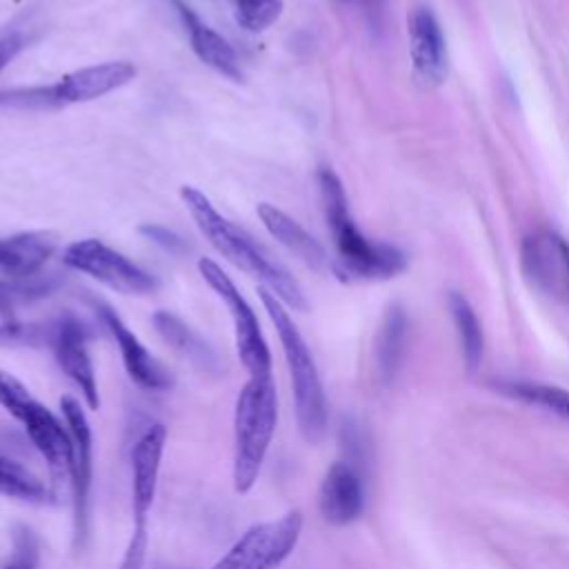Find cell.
I'll return each mask as SVG.
<instances>
[{
	"label": "cell",
	"mask_w": 569,
	"mask_h": 569,
	"mask_svg": "<svg viewBox=\"0 0 569 569\" xmlns=\"http://www.w3.org/2000/svg\"><path fill=\"white\" fill-rule=\"evenodd\" d=\"M233 2V18L236 22L249 31L260 33L269 29L284 9L282 0H231Z\"/></svg>",
	"instance_id": "cell-26"
},
{
	"label": "cell",
	"mask_w": 569,
	"mask_h": 569,
	"mask_svg": "<svg viewBox=\"0 0 569 569\" xmlns=\"http://www.w3.org/2000/svg\"><path fill=\"white\" fill-rule=\"evenodd\" d=\"M51 322H0V347H49Z\"/></svg>",
	"instance_id": "cell-28"
},
{
	"label": "cell",
	"mask_w": 569,
	"mask_h": 569,
	"mask_svg": "<svg viewBox=\"0 0 569 569\" xmlns=\"http://www.w3.org/2000/svg\"><path fill=\"white\" fill-rule=\"evenodd\" d=\"M520 262L531 287L556 300H569V242L551 231L538 229L525 238Z\"/></svg>",
	"instance_id": "cell-10"
},
{
	"label": "cell",
	"mask_w": 569,
	"mask_h": 569,
	"mask_svg": "<svg viewBox=\"0 0 569 569\" xmlns=\"http://www.w3.org/2000/svg\"><path fill=\"white\" fill-rule=\"evenodd\" d=\"M169 2L180 18V22L189 36V44H191L193 53L198 56V60L204 62L207 67H211L213 71H218L220 76H224L233 82H240L242 67H240V58H238L236 49L213 27H209L184 0H169Z\"/></svg>",
	"instance_id": "cell-16"
},
{
	"label": "cell",
	"mask_w": 569,
	"mask_h": 569,
	"mask_svg": "<svg viewBox=\"0 0 569 569\" xmlns=\"http://www.w3.org/2000/svg\"><path fill=\"white\" fill-rule=\"evenodd\" d=\"M264 311L269 320L276 327V333L282 345L284 362L289 369V380H291V393H293V407H296V420L302 438L309 445H316L325 438L327 425H329V409H327V396L325 387L316 367V360L291 320L287 307L264 287L258 291Z\"/></svg>",
	"instance_id": "cell-3"
},
{
	"label": "cell",
	"mask_w": 569,
	"mask_h": 569,
	"mask_svg": "<svg viewBox=\"0 0 569 569\" xmlns=\"http://www.w3.org/2000/svg\"><path fill=\"white\" fill-rule=\"evenodd\" d=\"M302 533L298 509L251 525L209 569H278L296 549Z\"/></svg>",
	"instance_id": "cell-7"
},
{
	"label": "cell",
	"mask_w": 569,
	"mask_h": 569,
	"mask_svg": "<svg viewBox=\"0 0 569 569\" xmlns=\"http://www.w3.org/2000/svg\"><path fill=\"white\" fill-rule=\"evenodd\" d=\"M147 240H151L153 244H158V247H162L164 251H169V253H182V251H187L189 247H187V242L176 233V231H171L169 227H162V224H151V222H144V224H140V229H138Z\"/></svg>",
	"instance_id": "cell-31"
},
{
	"label": "cell",
	"mask_w": 569,
	"mask_h": 569,
	"mask_svg": "<svg viewBox=\"0 0 569 569\" xmlns=\"http://www.w3.org/2000/svg\"><path fill=\"white\" fill-rule=\"evenodd\" d=\"M60 287L56 273H36L29 278H0V320L13 322L16 311L51 296Z\"/></svg>",
	"instance_id": "cell-21"
},
{
	"label": "cell",
	"mask_w": 569,
	"mask_h": 569,
	"mask_svg": "<svg viewBox=\"0 0 569 569\" xmlns=\"http://www.w3.org/2000/svg\"><path fill=\"white\" fill-rule=\"evenodd\" d=\"M409 51L420 84L438 87L447 76V44L429 4H413L409 20Z\"/></svg>",
	"instance_id": "cell-14"
},
{
	"label": "cell",
	"mask_w": 569,
	"mask_h": 569,
	"mask_svg": "<svg viewBox=\"0 0 569 569\" xmlns=\"http://www.w3.org/2000/svg\"><path fill=\"white\" fill-rule=\"evenodd\" d=\"M62 264L124 296H149L160 287L153 273L98 238L71 242L62 253Z\"/></svg>",
	"instance_id": "cell-8"
},
{
	"label": "cell",
	"mask_w": 569,
	"mask_h": 569,
	"mask_svg": "<svg viewBox=\"0 0 569 569\" xmlns=\"http://www.w3.org/2000/svg\"><path fill=\"white\" fill-rule=\"evenodd\" d=\"M136 78V67L127 60H109L100 64H89L64 73L60 80L47 87L11 89L2 93L4 107L20 109H58L78 102H91L102 98Z\"/></svg>",
	"instance_id": "cell-5"
},
{
	"label": "cell",
	"mask_w": 569,
	"mask_h": 569,
	"mask_svg": "<svg viewBox=\"0 0 569 569\" xmlns=\"http://www.w3.org/2000/svg\"><path fill=\"white\" fill-rule=\"evenodd\" d=\"M58 242L60 236L49 229L20 231L0 238V271H4L9 278L36 276L53 256Z\"/></svg>",
	"instance_id": "cell-18"
},
{
	"label": "cell",
	"mask_w": 569,
	"mask_h": 569,
	"mask_svg": "<svg viewBox=\"0 0 569 569\" xmlns=\"http://www.w3.org/2000/svg\"><path fill=\"white\" fill-rule=\"evenodd\" d=\"M29 33H31V27L27 22H16V20L0 29V73L27 47Z\"/></svg>",
	"instance_id": "cell-30"
},
{
	"label": "cell",
	"mask_w": 569,
	"mask_h": 569,
	"mask_svg": "<svg viewBox=\"0 0 569 569\" xmlns=\"http://www.w3.org/2000/svg\"><path fill=\"white\" fill-rule=\"evenodd\" d=\"M449 309H451L453 325H456V331H458V338H460L462 358H465L467 367L473 371L480 365V358H482V329H480V322H478L471 305L462 296H458V293H451Z\"/></svg>",
	"instance_id": "cell-25"
},
{
	"label": "cell",
	"mask_w": 569,
	"mask_h": 569,
	"mask_svg": "<svg viewBox=\"0 0 569 569\" xmlns=\"http://www.w3.org/2000/svg\"><path fill=\"white\" fill-rule=\"evenodd\" d=\"M180 198L191 213L200 233L209 240V244L233 267L256 278L264 289H269L284 307L293 311H307L309 302L305 298L302 287L293 280V276L276 262L244 229L227 220L211 200L196 187L184 184L180 189Z\"/></svg>",
	"instance_id": "cell-1"
},
{
	"label": "cell",
	"mask_w": 569,
	"mask_h": 569,
	"mask_svg": "<svg viewBox=\"0 0 569 569\" xmlns=\"http://www.w3.org/2000/svg\"><path fill=\"white\" fill-rule=\"evenodd\" d=\"M40 405V400H36L31 396V391L9 371L0 369V407L16 418L20 425L33 413V409Z\"/></svg>",
	"instance_id": "cell-27"
},
{
	"label": "cell",
	"mask_w": 569,
	"mask_h": 569,
	"mask_svg": "<svg viewBox=\"0 0 569 569\" xmlns=\"http://www.w3.org/2000/svg\"><path fill=\"white\" fill-rule=\"evenodd\" d=\"M96 316L100 318V322L104 325V329L111 333V338L116 340L120 356H122V365L129 373V378L147 391H164L171 387L173 378L171 371L138 340V336L124 325V320L116 313V309L111 305H107L100 298H91L89 300Z\"/></svg>",
	"instance_id": "cell-12"
},
{
	"label": "cell",
	"mask_w": 569,
	"mask_h": 569,
	"mask_svg": "<svg viewBox=\"0 0 569 569\" xmlns=\"http://www.w3.org/2000/svg\"><path fill=\"white\" fill-rule=\"evenodd\" d=\"M167 445V427L160 422L149 425L136 440L131 449V516L133 527H147L158 478L162 453Z\"/></svg>",
	"instance_id": "cell-13"
},
{
	"label": "cell",
	"mask_w": 569,
	"mask_h": 569,
	"mask_svg": "<svg viewBox=\"0 0 569 569\" xmlns=\"http://www.w3.org/2000/svg\"><path fill=\"white\" fill-rule=\"evenodd\" d=\"M278 425L273 378H249L233 407V489L247 493L258 482Z\"/></svg>",
	"instance_id": "cell-4"
},
{
	"label": "cell",
	"mask_w": 569,
	"mask_h": 569,
	"mask_svg": "<svg viewBox=\"0 0 569 569\" xmlns=\"http://www.w3.org/2000/svg\"><path fill=\"white\" fill-rule=\"evenodd\" d=\"M198 271L202 280L218 293V298L227 305L229 316L233 320V336H236V351L247 369L249 378H273V362L271 351L260 329L258 316L247 298L240 293L236 282L222 271L218 262L211 258L198 260Z\"/></svg>",
	"instance_id": "cell-6"
},
{
	"label": "cell",
	"mask_w": 569,
	"mask_h": 569,
	"mask_svg": "<svg viewBox=\"0 0 569 569\" xmlns=\"http://www.w3.org/2000/svg\"><path fill=\"white\" fill-rule=\"evenodd\" d=\"M24 433L29 436L31 445L44 458L51 485L58 489L60 485H69L71 473V436L64 425L49 407L42 402L33 409V413L22 422Z\"/></svg>",
	"instance_id": "cell-15"
},
{
	"label": "cell",
	"mask_w": 569,
	"mask_h": 569,
	"mask_svg": "<svg viewBox=\"0 0 569 569\" xmlns=\"http://www.w3.org/2000/svg\"><path fill=\"white\" fill-rule=\"evenodd\" d=\"M365 491L358 471L349 462H333L318 491V507L327 522L349 525L362 513Z\"/></svg>",
	"instance_id": "cell-17"
},
{
	"label": "cell",
	"mask_w": 569,
	"mask_h": 569,
	"mask_svg": "<svg viewBox=\"0 0 569 569\" xmlns=\"http://www.w3.org/2000/svg\"><path fill=\"white\" fill-rule=\"evenodd\" d=\"M11 553L0 562V569H38L40 547L36 533L27 525H16Z\"/></svg>",
	"instance_id": "cell-29"
},
{
	"label": "cell",
	"mask_w": 569,
	"mask_h": 569,
	"mask_svg": "<svg viewBox=\"0 0 569 569\" xmlns=\"http://www.w3.org/2000/svg\"><path fill=\"white\" fill-rule=\"evenodd\" d=\"M0 496L24 502H47L51 491L27 467L7 456H0Z\"/></svg>",
	"instance_id": "cell-23"
},
{
	"label": "cell",
	"mask_w": 569,
	"mask_h": 569,
	"mask_svg": "<svg viewBox=\"0 0 569 569\" xmlns=\"http://www.w3.org/2000/svg\"><path fill=\"white\" fill-rule=\"evenodd\" d=\"M256 211L264 229L271 233V238H276L287 251H291L307 267L325 269L329 264L325 247L289 213H284L271 202H260Z\"/></svg>",
	"instance_id": "cell-19"
},
{
	"label": "cell",
	"mask_w": 569,
	"mask_h": 569,
	"mask_svg": "<svg viewBox=\"0 0 569 569\" xmlns=\"http://www.w3.org/2000/svg\"><path fill=\"white\" fill-rule=\"evenodd\" d=\"M405 338H407V316L398 305H393L387 309L376 338V362L385 380H391L393 373L398 371V365L405 351Z\"/></svg>",
	"instance_id": "cell-22"
},
{
	"label": "cell",
	"mask_w": 569,
	"mask_h": 569,
	"mask_svg": "<svg viewBox=\"0 0 569 569\" xmlns=\"http://www.w3.org/2000/svg\"><path fill=\"white\" fill-rule=\"evenodd\" d=\"M89 331L73 313H62L51 322V351L62 373L80 389L89 409L100 407L96 369L87 349Z\"/></svg>",
	"instance_id": "cell-11"
},
{
	"label": "cell",
	"mask_w": 569,
	"mask_h": 569,
	"mask_svg": "<svg viewBox=\"0 0 569 569\" xmlns=\"http://www.w3.org/2000/svg\"><path fill=\"white\" fill-rule=\"evenodd\" d=\"M318 187L327 227L338 253L340 273L353 278H391L407 267V256L391 244L369 240L351 218L347 193L340 178L322 167L318 171Z\"/></svg>",
	"instance_id": "cell-2"
},
{
	"label": "cell",
	"mask_w": 569,
	"mask_h": 569,
	"mask_svg": "<svg viewBox=\"0 0 569 569\" xmlns=\"http://www.w3.org/2000/svg\"><path fill=\"white\" fill-rule=\"evenodd\" d=\"M158 336L171 347L176 349L180 356H184L189 362H193L200 369H213L216 367V353L213 349L204 342V338H200L182 318H178L171 311H156L151 318Z\"/></svg>",
	"instance_id": "cell-20"
},
{
	"label": "cell",
	"mask_w": 569,
	"mask_h": 569,
	"mask_svg": "<svg viewBox=\"0 0 569 569\" xmlns=\"http://www.w3.org/2000/svg\"><path fill=\"white\" fill-rule=\"evenodd\" d=\"M62 420L71 436V473H69V489H71V505H73V545L82 549L87 533H89V496H91V480H93V436L91 425L82 405L64 396L60 398Z\"/></svg>",
	"instance_id": "cell-9"
},
{
	"label": "cell",
	"mask_w": 569,
	"mask_h": 569,
	"mask_svg": "<svg viewBox=\"0 0 569 569\" xmlns=\"http://www.w3.org/2000/svg\"><path fill=\"white\" fill-rule=\"evenodd\" d=\"M147 558V527H133L118 569H142Z\"/></svg>",
	"instance_id": "cell-32"
},
{
	"label": "cell",
	"mask_w": 569,
	"mask_h": 569,
	"mask_svg": "<svg viewBox=\"0 0 569 569\" xmlns=\"http://www.w3.org/2000/svg\"><path fill=\"white\" fill-rule=\"evenodd\" d=\"M498 389L511 398H518L527 405L542 407V409L569 420V391L562 387L545 385V382H529V380H509V382H500Z\"/></svg>",
	"instance_id": "cell-24"
},
{
	"label": "cell",
	"mask_w": 569,
	"mask_h": 569,
	"mask_svg": "<svg viewBox=\"0 0 569 569\" xmlns=\"http://www.w3.org/2000/svg\"><path fill=\"white\" fill-rule=\"evenodd\" d=\"M371 2H373V4H378V2H380V0H371Z\"/></svg>",
	"instance_id": "cell-33"
}]
</instances>
